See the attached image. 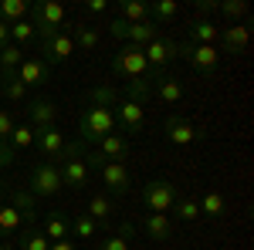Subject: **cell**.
Wrapping results in <instances>:
<instances>
[{
    "mask_svg": "<svg viewBox=\"0 0 254 250\" xmlns=\"http://www.w3.org/2000/svg\"><path fill=\"white\" fill-rule=\"evenodd\" d=\"M31 24H34V34L38 41L44 44L48 38H55L61 27H64V17H68V10H64V3L58 0H38L34 7H31Z\"/></svg>",
    "mask_w": 254,
    "mask_h": 250,
    "instance_id": "1",
    "label": "cell"
},
{
    "mask_svg": "<svg viewBox=\"0 0 254 250\" xmlns=\"http://www.w3.org/2000/svg\"><path fill=\"white\" fill-rule=\"evenodd\" d=\"M85 142H71V146H64V152H61V186H71V190H78V186H85L88 183V162H85Z\"/></svg>",
    "mask_w": 254,
    "mask_h": 250,
    "instance_id": "2",
    "label": "cell"
},
{
    "mask_svg": "<svg viewBox=\"0 0 254 250\" xmlns=\"http://www.w3.org/2000/svg\"><path fill=\"white\" fill-rule=\"evenodd\" d=\"M78 132H81V142H98L105 135L116 132V112L112 108H102V105H88L81 112V122H78Z\"/></svg>",
    "mask_w": 254,
    "mask_h": 250,
    "instance_id": "3",
    "label": "cell"
},
{
    "mask_svg": "<svg viewBox=\"0 0 254 250\" xmlns=\"http://www.w3.org/2000/svg\"><path fill=\"white\" fill-rule=\"evenodd\" d=\"M176 58L190 61L200 75H214L220 64V51L210 44H190V41H176Z\"/></svg>",
    "mask_w": 254,
    "mask_h": 250,
    "instance_id": "4",
    "label": "cell"
},
{
    "mask_svg": "<svg viewBox=\"0 0 254 250\" xmlns=\"http://www.w3.org/2000/svg\"><path fill=\"white\" fill-rule=\"evenodd\" d=\"M112 71L119 78H149V64H146V54H142V48L136 44H122L116 51V58H112Z\"/></svg>",
    "mask_w": 254,
    "mask_h": 250,
    "instance_id": "5",
    "label": "cell"
},
{
    "mask_svg": "<svg viewBox=\"0 0 254 250\" xmlns=\"http://www.w3.org/2000/svg\"><path fill=\"white\" fill-rule=\"evenodd\" d=\"M176 186L173 183H166V179H149L146 186H142V203H146V210L149 213H170L176 206Z\"/></svg>",
    "mask_w": 254,
    "mask_h": 250,
    "instance_id": "6",
    "label": "cell"
},
{
    "mask_svg": "<svg viewBox=\"0 0 254 250\" xmlns=\"http://www.w3.org/2000/svg\"><path fill=\"white\" fill-rule=\"evenodd\" d=\"M142 54H146V64L153 68L149 81H156V78H163V68H166L170 61H176V41L156 38V41H149V44L142 48Z\"/></svg>",
    "mask_w": 254,
    "mask_h": 250,
    "instance_id": "7",
    "label": "cell"
},
{
    "mask_svg": "<svg viewBox=\"0 0 254 250\" xmlns=\"http://www.w3.org/2000/svg\"><path fill=\"white\" fill-rule=\"evenodd\" d=\"M61 190V173L55 162H38L31 169V196H55Z\"/></svg>",
    "mask_w": 254,
    "mask_h": 250,
    "instance_id": "8",
    "label": "cell"
},
{
    "mask_svg": "<svg viewBox=\"0 0 254 250\" xmlns=\"http://www.w3.org/2000/svg\"><path fill=\"white\" fill-rule=\"evenodd\" d=\"M112 112H116V125L122 132H142V125H146V108L142 105L129 101V98H119Z\"/></svg>",
    "mask_w": 254,
    "mask_h": 250,
    "instance_id": "9",
    "label": "cell"
},
{
    "mask_svg": "<svg viewBox=\"0 0 254 250\" xmlns=\"http://www.w3.org/2000/svg\"><path fill=\"white\" fill-rule=\"evenodd\" d=\"M163 132H166V139H170L173 146H193V142H200V139L207 135V132H200V129H193L183 115H170L163 122Z\"/></svg>",
    "mask_w": 254,
    "mask_h": 250,
    "instance_id": "10",
    "label": "cell"
},
{
    "mask_svg": "<svg viewBox=\"0 0 254 250\" xmlns=\"http://www.w3.org/2000/svg\"><path fill=\"white\" fill-rule=\"evenodd\" d=\"M98 173H102V183H105V190L112 193V196H122V193L132 186V176H129V169H126V162H102L98 166Z\"/></svg>",
    "mask_w": 254,
    "mask_h": 250,
    "instance_id": "11",
    "label": "cell"
},
{
    "mask_svg": "<svg viewBox=\"0 0 254 250\" xmlns=\"http://www.w3.org/2000/svg\"><path fill=\"white\" fill-rule=\"evenodd\" d=\"M48 75H51V64H48L44 58H24L14 78H17L24 88H38V85L48 81Z\"/></svg>",
    "mask_w": 254,
    "mask_h": 250,
    "instance_id": "12",
    "label": "cell"
},
{
    "mask_svg": "<svg viewBox=\"0 0 254 250\" xmlns=\"http://www.w3.org/2000/svg\"><path fill=\"white\" fill-rule=\"evenodd\" d=\"M41 54H44V61H48V64L68 61L71 54H75V41H71V34H68V31H58L55 38H48L44 44H41Z\"/></svg>",
    "mask_w": 254,
    "mask_h": 250,
    "instance_id": "13",
    "label": "cell"
},
{
    "mask_svg": "<svg viewBox=\"0 0 254 250\" xmlns=\"http://www.w3.org/2000/svg\"><path fill=\"white\" fill-rule=\"evenodd\" d=\"M24 230L17 233V247L20 250H48L51 247V240L41 233V223H38V213H24Z\"/></svg>",
    "mask_w": 254,
    "mask_h": 250,
    "instance_id": "14",
    "label": "cell"
},
{
    "mask_svg": "<svg viewBox=\"0 0 254 250\" xmlns=\"http://www.w3.org/2000/svg\"><path fill=\"white\" fill-rule=\"evenodd\" d=\"M34 146L41 149L44 159H61L64 152V135L51 125V129H34Z\"/></svg>",
    "mask_w": 254,
    "mask_h": 250,
    "instance_id": "15",
    "label": "cell"
},
{
    "mask_svg": "<svg viewBox=\"0 0 254 250\" xmlns=\"http://www.w3.org/2000/svg\"><path fill=\"white\" fill-rule=\"evenodd\" d=\"M220 44H224V51L227 54H241L244 48H248V41H251V27L248 24H231V27H220Z\"/></svg>",
    "mask_w": 254,
    "mask_h": 250,
    "instance_id": "16",
    "label": "cell"
},
{
    "mask_svg": "<svg viewBox=\"0 0 254 250\" xmlns=\"http://www.w3.org/2000/svg\"><path fill=\"white\" fill-rule=\"evenodd\" d=\"M41 233H44L51 244H55V240H68V237H71V220H64L61 213H44Z\"/></svg>",
    "mask_w": 254,
    "mask_h": 250,
    "instance_id": "17",
    "label": "cell"
},
{
    "mask_svg": "<svg viewBox=\"0 0 254 250\" xmlns=\"http://www.w3.org/2000/svg\"><path fill=\"white\" fill-rule=\"evenodd\" d=\"M159 38V27L153 20H142V24H129L126 27V44H136V48H146L149 41Z\"/></svg>",
    "mask_w": 254,
    "mask_h": 250,
    "instance_id": "18",
    "label": "cell"
},
{
    "mask_svg": "<svg viewBox=\"0 0 254 250\" xmlns=\"http://www.w3.org/2000/svg\"><path fill=\"white\" fill-rule=\"evenodd\" d=\"M126 152H129V142H126L122 135H105V139H98V155H102V159L122 162Z\"/></svg>",
    "mask_w": 254,
    "mask_h": 250,
    "instance_id": "19",
    "label": "cell"
},
{
    "mask_svg": "<svg viewBox=\"0 0 254 250\" xmlns=\"http://www.w3.org/2000/svg\"><path fill=\"white\" fill-rule=\"evenodd\" d=\"M142 233H146V237H153V240H170L173 223H170V216H166V213H149V216L142 220Z\"/></svg>",
    "mask_w": 254,
    "mask_h": 250,
    "instance_id": "20",
    "label": "cell"
},
{
    "mask_svg": "<svg viewBox=\"0 0 254 250\" xmlns=\"http://www.w3.org/2000/svg\"><path fill=\"white\" fill-rule=\"evenodd\" d=\"M20 61H24V48H17V44H3L0 48V78L7 81V78L17 75Z\"/></svg>",
    "mask_w": 254,
    "mask_h": 250,
    "instance_id": "21",
    "label": "cell"
},
{
    "mask_svg": "<svg viewBox=\"0 0 254 250\" xmlns=\"http://www.w3.org/2000/svg\"><path fill=\"white\" fill-rule=\"evenodd\" d=\"M20 227H24V213L14 210L10 203H7V206H0V240H10V237H17Z\"/></svg>",
    "mask_w": 254,
    "mask_h": 250,
    "instance_id": "22",
    "label": "cell"
},
{
    "mask_svg": "<svg viewBox=\"0 0 254 250\" xmlns=\"http://www.w3.org/2000/svg\"><path fill=\"white\" fill-rule=\"evenodd\" d=\"M217 38H220V27H217L214 20H193L190 24V44H210L214 48L217 44Z\"/></svg>",
    "mask_w": 254,
    "mask_h": 250,
    "instance_id": "23",
    "label": "cell"
},
{
    "mask_svg": "<svg viewBox=\"0 0 254 250\" xmlns=\"http://www.w3.org/2000/svg\"><path fill=\"white\" fill-rule=\"evenodd\" d=\"M156 95H159L163 105H176V101L183 98V81H180V78H170V75L156 78Z\"/></svg>",
    "mask_w": 254,
    "mask_h": 250,
    "instance_id": "24",
    "label": "cell"
},
{
    "mask_svg": "<svg viewBox=\"0 0 254 250\" xmlns=\"http://www.w3.org/2000/svg\"><path fill=\"white\" fill-rule=\"evenodd\" d=\"M119 20H126V24L149 20V3H142V0H122L119 3Z\"/></svg>",
    "mask_w": 254,
    "mask_h": 250,
    "instance_id": "25",
    "label": "cell"
},
{
    "mask_svg": "<svg viewBox=\"0 0 254 250\" xmlns=\"http://www.w3.org/2000/svg\"><path fill=\"white\" fill-rule=\"evenodd\" d=\"M55 115H58L55 101H44V98H38V101L31 105V122H34V129H51V125H55Z\"/></svg>",
    "mask_w": 254,
    "mask_h": 250,
    "instance_id": "26",
    "label": "cell"
},
{
    "mask_svg": "<svg viewBox=\"0 0 254 250\" xmlns=\"http://www.w3.org/2000/svg\"><path fill=\"white\" fill-rule=\"evenodd\" d=\"M27 14H31V3H27V0H0V20H3V24L27 20Z\"/></svg>",
    "mask_w": 254,
    "mask_h": 250,
    "instance_id": "27",
    "label": "cell"
},
{
    "mask_svg": "<svg viewBox=\"0 0 254 250\" xmlns=\"http://www.w3.org/2000/svg\"><path fill=\"white\" fill-rule=\"evenodd\" d=\"M224 206H227V203H224V196H220L217 190H207L200 200H196V210H200V216H207V220L220 216V213H224Z\"/></svg>",
    "mask_w": 254,
    "mask_h": 250,
    "instance_id": "28",
    "label": "cell"
},
{
    "mask_svg": "<svg viewBox=\"0 0 254 250\" xmlns=\"http://www.w3.org/2000/svg\"><path fill=\"white\" fill-rule=\"evenodd\" d=\"M126 98L146 108V101L153 98V81H149V78H136V81H129V85H126Z\"/></svg>",
    "mask_w": 254,
    "mask_h": 250,
    "instance_id": "29",
    "label": "cell"
},
{
    "mask_svg": "<svg viewBox=\"0 0 254 250\" xmlns=\"http://www.w3.org/2000/svg\"><path fill=\"white\" fill-rule=\"evenodd\" d=\"M88 216L102 227V223L112 216V200H109V196H102V193H95V196L88 200Z\"/></svg>",
    "mask_w": 254,
    "mask_h": 250,
    "instance_id": "30",
    "label": "cell"
},
{
    "mask_svg": "<svg viewBox=\"0 0 254 250\" xmlns=\"http://www.w3.org/2000/svg\"><path fill=\"white\" fill-rule=\"evenodd\" d=\"M176 14H180V3H176V0H156V3H149V20H153V24H156V20L170 24Z\"/></svg>",
    "mask_w": 254,
    "mask_h": 250,
    "instance_id": "31",
    "label": "cell"
},
{
    "mask_svg": "<svg viewBox=\"0 0 254 250\" xmlns=\"http://www.w3.org/2000/svg\"><path fill=\"white\" fill-rule=\"evenodd\" d=\"M71 41H75V48H81V51H95L98 48V31L78 24V27H71Z\"/></svg>",
    "mask_w": 254,
    "mask_h": 250,
    "instance_id": "32",
    "label": "cell"
},
{
    "mask_svg": "<svg viewBox=\"0 0 254 250\" xmlns=\"http://www.w3.org/2000/svg\"><path fill=\"white\" fill-rule=\"evenodd\" d=\"M7 146H10L14 152L31 149V146H34V125H14V132H10V139H7Z\"/></svg>",
    "mask_w": 254,
    "mask_h": 250,
    "instance_id": "33",
    "label": "cell"
},
{
    "mask_svg": "<svg viewBox=\"0 0 254 250\" xmlns=\"http://www.w3.org/2000/svg\"><path fill=\"white\" fill-rule=\"evenodd\" d=\"M34 38H38V34H34V24H31V20H17V24H10V44L24 48V44H31Z\"/></svg>",
    "mask_w": 254,
    "mask_h": 250,
    "instance_id": "34",
    "label": "cell"
},
{
    "mask_svg": "<svg viewBox=\"0 0 254 250\" xmlns=\"http://www.w3.org/2000/svg\"><path fill=\"white\" fill-rule=\"evenodd\" d=\"M217 14H224L227 20H244L248 17V0H220Z\"/></svg>",
    "mask_w": 254,
    "mask_h": 250,
    "instance_id": "35",
    "label": "cell"
},
{
    "mask_svg": "<svg viewBox=\"0 0 254 250\" xmlns=\"http://www.w3.org/2000/svg\"><path fill=\"white\" fill-rule=\"evenodd\" d=\"M71 230H75V237H81V240H92L95 230H98V223L88 213H81V216H71Z\"/></svg>",
    "mask_w": 254,
    "mask_h": 250,
    "instance_id": "36",
    "label": "cell"
},
{
    "mask_svg": "<svg viewBox=\"0 0 254 250\" xmlns=\"http://www.w3.org/2000/svg\"><path fill=\"white\" fill-rule=\"evenodd\" d=\"M88 101H92V105H102V108H116L119 95H116V88H112V85H102V88H92Z\"/></svg>",
    "mask_w": 254,
    "mask_h": 250,
    "instance_id": "37",
    "label": "cell"
},
{
    "mask_svg": "<svg viewBox=\"0 0 254 250\" xmlns=\"http://www.w3.org/2000/svg\"><path fill=\"white\" fill-rule=\"evenodd\" d=\"M10 206L20 213H34V196L24 190H10Z\"/></svg>",
    "mask_w": 254,
    "mask_h": 250,
    "instance_id": "38",
    "label": "cell"
},
{
    "mask_svg": "<svg viewBox=\"0 0 254 250\" xmlns=\"http://www.w3.org/2000/svg\"><path fill=\"white\" fill-rule=\"evenodd\" d=\"M0 92H3V95L10 98V101H20V98L27 95V88L20 85L17 78H7V81H0Z\"/></svg>",
    "mask_w": 254,
    "mask_h": 250,
    "instance_id": "39",
    "label": "cell"
},
{
    "mask_svg": "<svg viewBox=\"0 0 254 250\" xmlns=\"http://www.w3.org/2000/svg\"><path fill=\"white\" fill-rule=\"evenodd\" d=\"M176 216L180 220H200V210H196V200H176Z\"/></svg>",
    "mask_w": 254,
    "mask_h": 250,
    "instance_id": "40",
    "label": "cell"
},
{
    "mask_svg": "<svg viewBox=\"0 0 254 250\" xmlns=\"http://www.w3.org/2000/svg\"><path fill=\"white\" fill-rule=\"evenodd\" d=\"M14 115H10V108H0V142H7L10 139V132H14Z\"/></svg>",
    "mask_w": 254,
    "mask_h": 250,
    "instance_id": "41",
    "label": "cell"
},
{
    "mask_svg": "<svg viewBox=\"0 0 254 250\" xmlns=\"http://www.w3.org/2000/svg\"><path fill=\"white\" fill-rule=\"evenodd\" d=\"M98 250H129V240H122V237H105V240H98Z\"/></svg>",
    "mask_w": 254,
    "mask_h": 250,
    "instance_id": "42",
    "label": "cell"
},
{
    "mask_svg": "<svg viewBox=\"0 0 254 250\" xmlns=\"http://www.w3.org/2000/svg\"><path fill=\"white\" fill-rule=\"evenodd\" d=\"M14 162H17V152H14L7 142H0V169H3V166H14Z\"/></svg>",
    "mask_w": 254,
    "mask_h": 250,
    "instance_id": "43",
    "label": "cell"
},
{
    "mask_svg": "<svg viewBox=\"0 0 254 250\" xmlns=\"http://www.w3.org/2000/svg\"><path fill=\"white\" fill-rule=\"evenodd\" d=\"M196 10L203 14V20H210V14H217V0H196Z\"/></svg>",
    "mask_w": 254,
    "mask_h": 250,
    "instance_id": "44",
    "label": "cell"
},
{
    "mask_svg": "<svg viewBox=\"0 0 254 250\" xmlns=\"http://www.w3.org/2000/svg\"><path fill=\"white\" fill-rule=\"evenodd\" d=\"M85 7H88L92 14H105V7H109V3H105V0H88Z\"/></svg>",
    "mask_w": 254,
    "mask_h": 250,
    "instance_id": "45",
    "label": "cell"
},
{
    "mask_svg": "<svg viewBox=\"0 0 254 250\" xmlns=\"http://www.w3.org/2000/svg\"><path fill=\"white\" fill-rule=\"evenodd\" d=\"M132 233H136V227H132V223H122L116 237H122V240H132Z\"/></svg>",
    "mask_w": 254,
    "mask_h": 250,
    "instance_id": "46",
    "label": "cell"
},
{
    "mask_svg": "<svg viewBox=\"0 0 254 250\" xmlns=\"http://www.w3.org/2000/svg\"><path fill=\"white\" fill-rule=\"evenodd\" d=\"M3 44H10V24L0 20V48H3Z\"/></svg>",
    "mask_w": 254,
    "mask_h": 250,
    "instance_id": "47",
    "label": "cell"
},
{
    "mask_svg": "<svg viewBox=\"0 0 254 250\" xmlns=\"http://www.w3.org/2000/svg\"><path fill=\"white\" fill-rule=\"evenodd\" d=\"M48 250H75V244H71V237H68V240H55Z\"/></svg>",
    "mask_w": 254,
    "mask_h": 250,
    "instance_id": "48",
    "label": "cell"
},
{
    "mask_svg": "<svg viewBox=\"0 0 254 250\" xmlns=\"http://www.w3.org/2000/svg\"><path fill=\"white\" fill-rule=\"evenodd\" d=\"M0 250H14V240H0Z\"/></svg>",
    "mask_w": 254,
    "mask_h": 250,
    "instance_id": "49",
    "label": "cell"
},
{
    "mask_svg": "<svg viewBox=\"0 0 254 250\" xmlns=\"http://www.w3.org/2000/svg\"><path fill=\"white\" fill-rule=\"evenodd\" d=\"M3 193H7V186H3V183H0V200H3Z\"/></svg>",
    "mask_w": 254,
    "mask_h": 250,
    "instance_id": "50",
    "label": "cell"
},
{
    "mask_svg": "<svg viewBox=\"0 0 254 250\" xmlns=\"http://www.w3.org/2000/svg\"><path fill=\"white\" fill-rule=\"evenodd\" d=\"M0 81H3V78H0Z\"/></svg>",
    "mask_w": 254,
    "mask_h": 250,
    "instance_id": "51",
    "label": "cell"
}]
</instances>
